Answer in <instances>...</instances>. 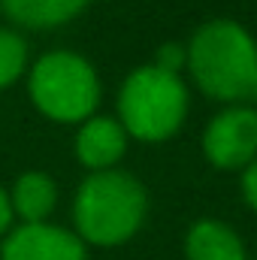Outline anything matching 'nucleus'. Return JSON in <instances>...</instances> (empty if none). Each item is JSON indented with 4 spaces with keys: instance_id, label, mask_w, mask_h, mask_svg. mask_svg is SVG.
Here are the masks:
<instances>
[{
    "instance_id": "nucleus-14",
    "label": "nucleus",
    "mask_w": 257,
    "mask_h": 260,
    "mask_svg": "<svg viewBox=\"0 0 257 260\" xmlns=\"http://www.w3.org/2000/svg\"><path fill=\"white\" fill-rule=\"evenodd\" d=\"M9 224H12V203H9V194L0 188V236L9 230Z\"/></svg>"
},
{
    "instance_id": "nucleus-12",
    "label": "nucleus",
    "mask_w": 257,
    "mask_h": 260,
    "mask_svg": "<svg viewBox=\"0 0 257 260\" xmlns=\"http://www.w3.org/2000/svg\"><path fill=\"white\" fill-rule=\"evenodd\" d=\"M185 64H188V49H182V46H176V43H167V46L157 49V58H154V67H157V70L179 76V70Z\"/></svg>"
},
{
    "instance_id": "nucleus-11",
    "label": "nucleus",
    "mask_w": 257,
    "mask_h": 260,
    "mask_svg": "<svg viewBox=\"0 0 257 260\" xmlns=\"http://www.w3.org/2000/svg\"><path fill=\"white\" fill-rule=\"evenodd\" d=\"M27 64V46L15 30L0 27V91L9 88Z\"/></svg>"
},
{
    "instance_id": "nucleus-8",
    "label": "nucleus",
    "mask_w": 257,
    "mask_h": 260,
    "mask_svg": "<svg viewBox=\"0 0 257 260\" xmlns=\"http://www.w3.org/2000/svg\"><path fill=\"white\" fill-rule=\"evenodd\" d=\"M188 260H245L242 239L221 221H197L185 239Z\"/></svg>"
},
{
    "instance_id": "nucleus-3",
    "label": "nucleus",
    "mask_w": 257,
    "mask_h": 260,
    "mask_svg": "<svg viewBox=\"0 0 257 260\" xmlns=\"http://www.w3.org/2000/svg\"><path fill=\"white\" fill-rule=\"evenodd\" d=\"M118 115L124 133L142 142L170 139L188 115V88L176 73L139 67L124 79L118 94Z\"/></svg>"
},
{
    "instance_id": "nucleus-10",
    "label": "nucleus",
    "mask_w": 257,
    "mask_h": 260,
    "mask_svg": "<svg viewBox=\"0 0 257 260\" xmlns=\"http://www.w3.org/2000/svg\"><path fill=\"white\" fill-rule=\"evenodd\" d=\"M55 182L46 173H21L15 188H12V212L24 221V224H46V218L55 209Z\"/></svg>"
},
{
    "instance_id": "nucleus-7",
    "label": "nucleus",
    "mask_w": 257,
    "mask_h": 260,
    "mask_svg": "<svg viewBox=\"0 0 257 260\" xmlns=\"http://www.w3.org/2000/svg\"><path fill=\"white\" fill-rule=\"evenodd\" d=\"M124 148H127V133L121 127V121L106 118V115L88 118L76 133V157L88 170H97V173L118 164Z\"/></svg>"
},
{
    "instance_id": "nucleus-2",
    "label": "nucleus",
    "mask_w": 257,
    "mask_h": 260,
    "mask_svg": "<svg viewBox=\"0 0 257 260\" xmlns=\"http://www.w3.org/2000/svg\"><path fill=\"white\" fill-rule=\"evenodd\" d=\"M148 212V194L130 173L103 170L88 176L73 203V221L79 239L91 245H121L142 227Z\"/></svg>"
},
{
    "instance_id": "nucleus-13",
    "label": "nucleus",
    "mask_w": 257,
    "mask_h": 260,
    "mask_svg": "<svg viewBox=\"0 0 257 260\" xmlns=\"http://www.w3.org/2000/svg\"><path fill=\"white\" fill-rule=\"evenodd\" d=\"M242 194L251 203V209L257 212V160H251L245 167V176H242Z\"/></svg>"
},
{
    "instance_id": "nucleus-1",
    "label": "nucleus",
    "mask_w": 257,
    "mask_h": 260,
    "mask_svg": "<svg viewBox=\"0 0 257 260\" xmlns=\"http://www.w3.org/2000/svg\"><path fill=\"white\" fill-rule=\"evenodd\" d=\"M188 70L203 94L257 106V43L242 24L230 18L203 24L188 46Z\"/></svg>"
},
{
    "instance_id": "nucleus-5",
    "label": "nucleus",
    "mask_w": 257,
    "mask_h": 260,
    "mask_svg": "<svg viewBox=\"0 0 257 260\" xmlns=\"http://www.w3.org/2000/svg\"><path fill=\"white\" fill-rule=\"evenodd\" d=\"M203 151L218 170H239L257 160V109H221L203 133Z\"/></svg>"
},
{
    "instance_id": "nucleus-6",
    "label": "nucleus",
    "mask_w": 257,
    "mask_h": 260,
    "mask_svg": "<svg viewBox=\"0 0 257 260\" xmlns=\"http://www.w3.org/2000/svg\"><path fill=\"white\" fill-rule=\"evenodd\" d=\"M0 260H85V242L64 227L21 224L6 236Z\"/></svg>"
},
{
    "instance_id": "nucleus-9",
    "label": "nucleus",
    "mask_w": 257,
    "mask_h": 260,
    "mask_svg": "<svg viewBox=\"0 0 257 260\" xmlns=\"http://www.w3.org/2000/svg\"><path fill=\"white\" fill-rule=\"evenodd\" d=\"M91 0H0V9L9 21L21 27H58L76 18Z\"/></svg>"
},
{
    "instance_id": "nucleus-4",
    "label": "nucleus",
    "mask_w": 257,
    "mask_h": 260,
    "mask_svg": "<svg viewBox=\"0 0 257 260\" xmlns=\"http://www.w3.org/2000/svg\"><path fill=\"white\" fill-rule=\"evenodd\" d=\"M34 106L52 121H82L100 100L94 67L76 52H49L30 70Z\"/></svg>"
}]
</instances>
